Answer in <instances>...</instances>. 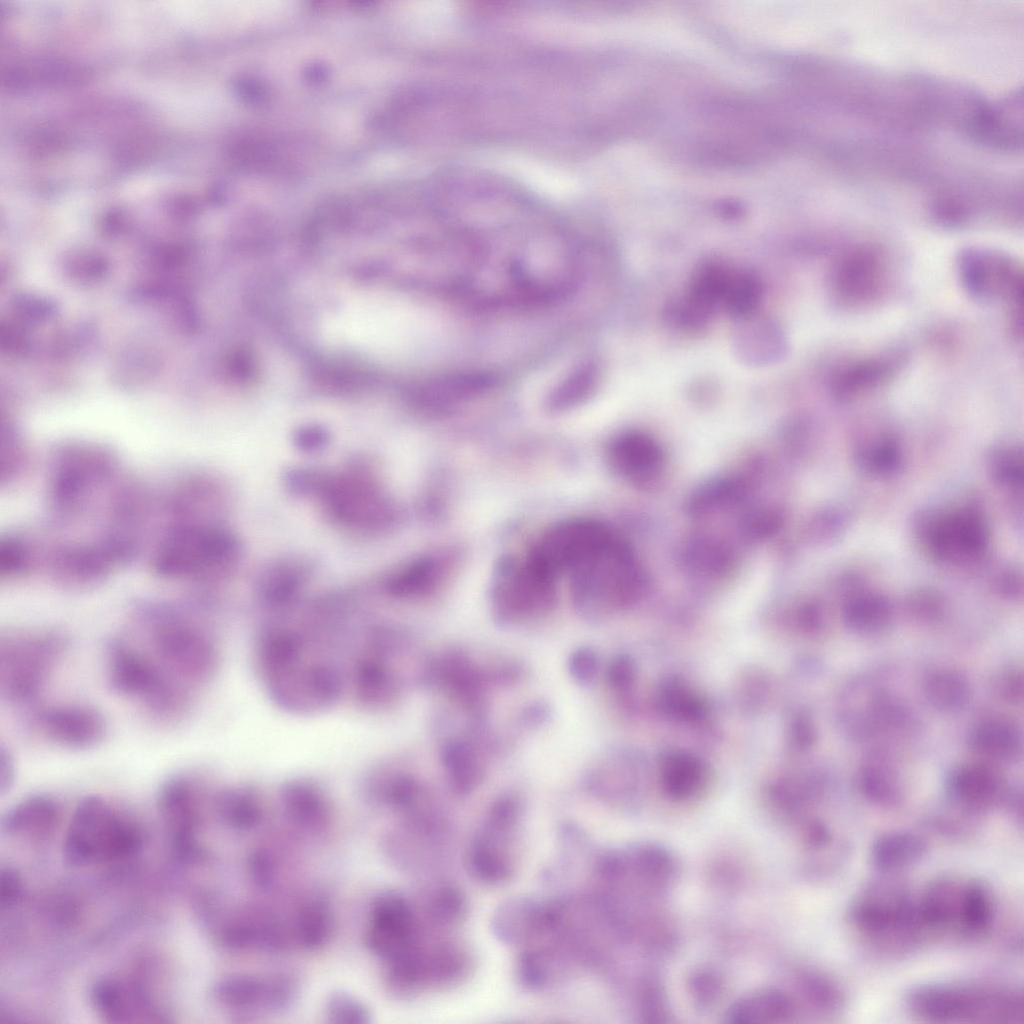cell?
<instances>
[{"mask_svg":"<svg viewBox=\"0 0 1024 1024\" xmlns=\"http://www.w3.org/2000/svg\"><path fill=\"white\" fill-rule=\"evenodd\" d=\"M292 493L314 498L334 524L362 535L392 528L397 510L376 468L358 459L337 472L295 469L288 477Z\"/></svg>","mask_w":1024,"mask_h":1024,"instance_id":"6da1fadb","label":"cell"},{"mask_svg":"<svg viewBox=\"0 0 1024 1024\" xmlns=\"http://www.w3.org/2000/svg\"><path fill=\"white\" fill-rule=\"evenodd\" d=\"M905 1004L912 1015L937 1023H1016L1024 1014L1022 992L986 983L919 985Z\"/></svg>","mask_w":1024,"mask_h":1024,"instance_id":"7a4b0ae2","label":"cell"},{"mask_svg":"<svg viewBox=\"0 0 1024 1024\" xmlns=\"http://www.w3.org/2000/svg\"><path fill=\"white\" fill-rule=\"evenodd\" d=\"M856 933L874 947L902 952L922 938L916 914V895L902 880L882 878L866 884L848 909Z\"/></svg>","mask_w":1024,"mask_h":1024,"instance_id":"3957f363","label":"cell"},{"mask_svg":"<svg viewBox=\"0 0 1024 1024\" xmlns=\"http://www.w3.org/2000/svg\"><path fill=\"white\" fill-rule=\"evenodd\" d=\"M568 574L575 605L584 613L608 605H629L645 586L634 552L614 531Z\"/></svg>","mask_w":1024,"mask_h":1024,"instance_id":"277c9868","label":"cell"},{"mask_svg":"<svg viewBox=\"0 0 1024 1024\" xmlns=\"http://www.w3.org/2000/svg\"><path fill=\"white\" fill-rule=\"evenodd\" d=\"M141 834L128 818L115 811L101 796L88 795L77 805L63 846L66 863L83 866L108 862L134 854Z\"/></svg>","mask_w":1024,"mask_h":1024,"instance_id":"5b68a950","label":"cell"},{"mask_svg":"<svg viewBox=\"0 0 1024 1024\" xmlns=\"http://www.w3.org/2000/svg\"><path fill=\"white\" fill-rule=\"evenodd\" d=\"M107 680L119 695L139 701L154 717L179 716L188 704L183 684L160 665L121 640L106 650Z\"/></svg>","mask_w":1024,"mask_h":1024,"instance_id":"8992f818","label":"cell"},{"mask_svg":"<svg viewBox=\"0 0 1024 1024\" xmlns=\"http://www.w3.org/2000/svg\"><path fill=\"white\" fill-rule=\"evenodd\" d=\"M239 556L240 544L230 531L214 524H193L176 529L164 540L154 567L168 578H213L232 570Z\"/></svg>","mask_w":1024,"mask_h":1024,"instance_id":"52a82bcc","label":"cell"},{"mask_svg":"<svg viewBox=\"0 0 1024 1024\" xmlns=\"http://www.w3.org/2000/svg\"><path fill=\"white\" fill-rule=\"evenodd\" d=\"M64 647V638L51 631H16L1 636V697L16 705L35 700Z\"/></svg>","mask_w":1024,"mask_h":1024,"instance_id":"ba28073f","label":"cell"},{"mask_svg":"<svg viewBox=\"0 0 1024 1024\" xmlns=\"http://www.w3.org/2000/svg\"><path fill=\"white\" fill-rule=\"evenodd\" d=\"M149 643L157 663L182 684L206 681L215 667V650L207 635L188 619L157 613L149 621Z\"/></svg>","mask_w":1024,"mask_h":1024,"instance_id":"9c48e42d","label":"cell"},{"mask_svg":"<svg viewBox=\"0 0 1024 1024\" xmlns=\"http://www.w3.org/2000/svg\"><path fill=\"white\" fill-rule=\"evenodd\" d=\"M555 582L528 556L507 563L500 570L493 590L497 619L511 623L548 612L555 601Z\"/></svg>","mask_w":1024,"mask_h":1024,"instance_id":"30bf717a","label":"cell"},{"mask_svg":"<svg viewBox=\"0 0 1024 1024\" xmlns=\"http://www.w3.org/2000/svg\"><path fill=\"white\" fill-rule=\"evenodd\" d=\"M33 724L42 737L71 750L98 746L108 730L103 714L82 704L41 707L33 715Z\"/></svg>","mask_w":1024,"mask_h":1024,"instance_id":"8fae6325","label":"cell"},{"mask_svg":"<svg viewBox=\"0 0 1024 1024\" xmlns=\"http://www.w3.org/2000/svg\"><path fill=\"white\" fill-rule=\"evenodd\" d=\"M968 879L943 876L930 881L916 895V914L923 936L963 939V917Z\"/></svg>","mask_w":1024,"mask_h":1024,"instance_id":"7c38bea8","label":"cell"},{"mask_svg":"<svg viewBox=\"0 0 1024 1024\" xmlns=\"http://www.w3.org/2000/svg\"><path fill=\"white\" fill-rule=\"evenodd\" d=\"M413 932L412 911L403 897L387 892L376 898L367 931L373 952L393 960L410 951Z\"/></svg>","mask_w":1024,"mask_h":1024,"instance_id":"4fadbf2b","label":"cell"},{"mask_svg":"<svg viewBox=\"0 0 1024 1024\" xmlns=\"http://www.w3.org/2000/svg\"><path fill=\"white\" fill-rule=\"evenodd\" d=\"M961 279L966 289L977 298L1006 295L1021 299V277L1016 265L993 252L968 250L959 260Z\"/></svg>","mask_w":1024,"mask_h":1024,"instance_id":"5bb4252c","label":"cell"},{"mask_svg":"<svg viewBox=\"0 0 1024 1024\" xmlns=\"http://www.w3.org/2000/svg\"><path fill=\"white\" fill-rule=\"evenodd\" d=\"M923 536L928 549L939 558H951L955 554L976 556L987 543L982 519L967 510L932 519Z\"/></svg>","mask_w":1024,"mask_h":1024,"instance_id":"9a60e30c","label":"cell"},{"mask_svg":"<svg viewBox=\"0 0 1024 1024\" xmlns=\"http://www.w3.org/2000/svg\"><path fill=\"white\" fill-rule=\"evenodd\" d=\"M158 807L176 836L179 853L186 857L194 856L197 852L193 836L198 821V806L191 779L183 774L168 778L159 789Z\"/></svg>","mask_w":1024,"mask_h":1024,"instance_id":"2e32d148","label":"cell"},{"mask_svg":"<svg viewBox=\"0 0 1024 1024\" xmlns=\"http://www.w3.org/2000/svg\"><path fill=\"white\" fill-rule=\"evenodd\" d=\"M292 983L284 977H230L215 988V998L234 1009H275L292 997Z\"/></svg>","mask_w":1024,"mask_h":1024,"instance_id":"e0dca14e","label":"cell"},{"mask_svg":"<svg viewBox=\"0 0 1024 1024\" xmlns=\"http://www.w3.org/2000/svg\"><path fill=\"white\" fill-rule=\"evenodd\" d=\"M608 457L616 472L634 482L653 479L663 465L662 450L650 436L641 432L624 433L614 439Z\"/></svg>","mask_w":1024,"mask_h":1024,"instance_id":"ac0fdd59","label":"cell"},{"mask_svg":"<svg viewBox=\"0 0 1024 1024\" xmlns=\"http://www.w3.org/2000/svg\"><path fill=\"white\" fill-rule=\"evenodd\" d=\"M738 321L740 326L735 337V348L745 363L765 366L784 355L785 338L774 321L757 316L756 313Z\"/></svg>","mask_w":1024,"mask_h":1024,"instance_id":"d6986e66","label":"cell"},{"mask_svg":"<svg viewBox=\"0 0 1024 1024\" xmlns=\"http://www.w3.org/2000/svg\"><path fill=\"white\" fill-rule=\"evenodd\" d=\"M927 850L926 840L914 832L887 831L872 842L870 861L877 870L893 874L917 865Z\"/></svg>","mask_w":1024,"mask_h":1024,"instance_id":"ffe728a7","label":"cell"},{"mask_svg":"<svg viewBox=\"0 0 1024 1024\" xmlns=\"http://www.w3.org/2000/svg\"><path fill=\"white\" fill-rule=\"evenodd\" d=\"M882 276V263L878 253L868 248L850 254L837 271L835 286L840 298L846 302H862L877 290Z\"/></svg>","mask_w":1024,"mask_h":1024,"instance_id":"44dd1931","label":"cell"},{"mask_svg":"<svg viewBox=\"0 0 1024 1024\" xmlns=\"http://www.w3.org/2000/svg\"><path fill=\"white\" fill-rule=\"evenodd\" d=\"M59 815V805L52 797L33 795L17 803L5 814L1 828L13 836H45L54 829Z\"/></svg>","mask_w":1024,"mask_h":1024,"instance_id":"7402d4cb","label":"cell"},{"mask_svg":"<svg viewBox=\"0 0 1024 1024\" xmlns=\"http://www.w3.org/2000/svg\"><path fill=\"white\" fill-rule=\"evenodd\" d=\"M707 771L702 761L692 754H669L661 768V784L667 796L685 800L696 795L705 785Z\"/></svg>","mask_w":1024,"mask_h":1024,"instance_id":"603a6c76","label":"cell"},{"mask_svg":"<svg viewBox=\"0 0 1024 1024\" xmlns=\"http://www.w3.org/2000/svg\"><path fill=\"white\" fill-rule=\"evenodd\" d=\"M97 1011L113 1022L129 1021L130 1017L152 1016L143 996L116 980H102L92 990Z\"/></svg>","mask_w":1024,"mask_h":1024,"instance_id":"cb8c5ba5","label":"cell"},{"mask_svg":"<svg viewBox=\"0 0 1024 1024\" xmlns=\"http://www.w3.org/2000/svg\"><path fill=\"white\" fill-rule=\"evenodd\" d=\"M443 574V564L435 557H421L406 563L389 574L384 582L387 593L410 598L429 592Z\"/></svg>","mask_w":1024,"mask_h":1024,"instance_id":"d4e9b609","label":"cell"},{"mask_svg":"<svg viewBox=\"0 0 1024 1024\" xmlns=\"http://www.w3.org/2000/svg\"><path fill=\"white\" fill-rule=\"evenodd\" d=\"M310 571L299 560L285 559L265 568L257 578L260 596L268 602L283 603L293 599L303 588Z\"/></svg>","mask_w":1024,"mask_h":1024,"instance_id":"484cf974","label":"cell"},{"mask_svg":"<svg viewBox=\"0 0 1024 1024\" xmlns=\"http://www.w3.org/2000/svg\"><path fill=\"white\" fill-rule=\"evenodd\" d=\"M794 1004L784 992L765 989L734 1003L728 1018L734 1023H761L781 1021L793 1014Z\"/></svg>","mask_w":1024,"mask_h":1024,"instance_id":"4316f807","label":"cell"},{"mask_svg":"<svg viewBox=\"0 0 1024 1024\" xmlns=\"http://www.w3.org/2000/svg\"><path fill=\"white\" fill-rule=\"evenodd\" d=\"M951 791L961 804L980 809L996 801L999 795V782L988 768L968 765L959 769L952 777Z\"/></svg>","mask_w":1024,"mask_h":1024,"instance_id":"83f0119b","label":"cell"},{"mask_svg":"<svg viewBox=\"0 0 1024 1024\" xmlns=\"http://www.w3.org/2000/svg\"><path fill=\"white\" fill-rule=\"evenodd\" d=\"M442 762L455 792L467 794L477 786L481 778V766L475 751L467 742H448L442 750Z\"/></svg>","mask_w":1024,"mask_h":1024,"instance_id":"f1b7e54d","label":"cell"},{"mask_svg":"<svg viewBox=\"0 0 1024 1024\" xmlns=\"http://www.w3.org/2000/svg\"><path fill=\"white\" fill-rule=\"evenodd\" d=\"M763 295L761 278L746 268L733 269L722 309L736 320L756 313Z\"/></svg>","mask_w":1024,"mask_h":1024,"instance_id":"f546056e","label":"cell"},{"mask_svg":"<svg viewBox=\"0 0 1024 1024\" xmlns=\"http://www.w3.org/2000/svg\"><path fill=\"white\" fill-rule=\"evenodd\" d=\"M924 693L933 707L951 712L963 708L968 703L971 690L967 679L960 673L939 670L926 678Z\"/></svg>","mask_w":1024,"mask_h":1024,"instance_id":"4dcf8cb0","label":"cell"},{"mask_svg":"<svg viewBox=\"0 0 1024 1024\" xmlns=\"http://www.w3.org/2000/svg\"><path fill=\"white\" fill-rule=\"evenodd\" d=\"M973 743L985 755L1008 759L1019 751L1021 738L1013 724L1005 720L994 719L977 727L973 734Z\"/></svg>","mask_w":1024,"mask_h":1024,"instance_id":"1f68e13d","label":"cell"},{"mask_svg":"<svg viewBox=\"0 0 1024 1024\" xmlns=\"http://www.w3.org/2000/svg\"><path fill=\"white\" fill-rule=\"evenodd\" d=\"M800 989L807 1001L820 1012L838 1013L846 1006L847 996L842 986L823 972H805L800 978Z\"/></svg>","mask_w":1024,"mask_h":1024,"instance_id":"d6a6232c","label":"cell"},{"mask_svg":"<svg viewBox=\"0 0 1024 1024\" xmlns=\"http://www.w3.org/2000/svg\"><path fill=\"white\" fill-rule=\"evenodd\" d=\"M891 615L889 603L880 596L864 595L850 601L844 610L846 625L857 632H873L884 627Z\"/></svg>","mask_w":1024,"mask_h":1024,"instance_id":"836d02e7","label":"cell"},{"mask_svg":"<svg viewBox=\"0 0 1024 1024\" xmlns=\"http://www.w3.org/2000/svg\"><path fill=\"white\" fill-rule=\"evenodd\" d=\"M892 369L886 360L872 359L857 363L841 373L834 382V393L849 398L884 380Z\"/></svg>","mask_w":1024,"mask_h":1024,"instance_id":"e575fe53","label":"cell"},{"mask_svg":"<svg viewBox=\"0 0 1024 1024\" xmlns=\"http://www.w3.org/2000/svg\"><path fill=\"white\" fill-rule=\"evenodd\" d=\"M659 704L666 714L682 721H695L705 713L702 700L677 680H669L662 686Z\"/></svg>","mask_w":1024,"mask_h":1024,"instance_id":"d590c367","label":"cell"},{"mask_svg":"<svg viewBox=\"0 0 1024 1024\" xmlns=\"http://www.w3.org/2000/svg\"><path fill=\"white\" fill-rule=\"evenodd\" d=\"M331 917L326 904L319 900L307 902L299 911L296 935L305 947H316L325 942L330 933Z\"/></svg>","mask_w":1024,"mask_h":1024,"instance_id":"8d00e7d4","label":"cell"},{"mask_svg":"<svg viewBox=\"0 0 1024 1024\" xmlns=\"http://www.w3.org/2000/svg\"><path fill=\"white\" fill-rule=\"evenodd\" d=\"M859 787L868 800L881 806H895L902 799L896 779L884 767H864L859 776Z\"/></svg>","mask_w":1024,"mask_h":1024,"instance_id":"74e56055","label":"cell"},{"mask_svg":"<svg viewBox=\"0 0 1024 1024\" xmlns=\"http://www.w3.org/2000/svg\"><path fill=\"white\" fill-rule=\"evenodd\" d=\"M218 804L221 816L234 827L245 829L258 822V809L246 795L228 792L220 797Z\"/></svg>","mask_w":1024,"mask_h":1024,"instance_id":"f35d334b","label":"cell"},{"mask_svg":"<svg viewBox=\"0 0 1024 1024\" xmlns=\"http://www.w3.org/2000/svg\"><path fill=\"white\" fill-rule=\"evenodd\" d=\"M599 661L590 647L577 648L569 657L568 669L574 680L582 685L591 684L598 673Z\"/></svg>","mask_w":1024,"mask_h":1024,"instance_id":"ab89813d","label":"cell"},{"mask_svg":"<svg viewBox=\"0 0 1024 1024\" xmlns=\"http://www.w3.org/2000/svg\"><path fill=\"white\" fill-rule=\"evenodd\" d=\"M327 1015L333 1022L362 1023L367 1021L368 1013L354 998L336 994L328 1002Z\"/></svg>","mask_w":1024,"mask_h":1024,"instance_id":"60d3db41","label":"cell"},{"mask_svg":"<svg viewBox=\"0 0 1024 1024\" xmlns=\"http://www.w3.org/2000/svg\"><path fill=\"white\" fill-rule=\"evenodd\" d=\"M860 462L868 470L889 471L898 462V452L893 443L884 442L862 452Z\"/></svg>","mask_w":1024,"mask_h":1024,"instance_id":"b9f144b4","label":"cell"},{"mask_svg":"<svg viewBox=\"0 0 1024 1024\" xmlns=\"http://www.w3.org/2000/svg\"><path fill=\"white\" fill-rule=\"evenodd\" d=\"M993 471L998 479L1008 484H1017L1022 479L1021 457L1015 450H1005L996 455Z\"/></svg>","mask_w":1024,"mask_h":1024,"instance_id":"7bdbcfd3","label":"cell"},{"mask_svg":"<svg viewBox=\"0 0 1024 1024\" xmlns=\"http://www.w3.org/2000/svg\"><path fill=\"white\" fill-rule=\"evenodd\" d=\"M253 882L262 889L270 887L274 879L273 859L264 851L255 852L249 862Z\"/></svg>","mask_w":1024,"mask_h":1024,"instance_id":"ee69618b","label":"cell"},{"mask_svg":"<svg viewBox=\"0 0 1024 1024\" xmlns=\"http://www.w3.org/2000/svg\"><path fill=\"white\" fill-rule=\"evenodd\" d=\"M0 904L2 908L15 905L21 897V880L15 870L3 868L0 875Z\"/></svg>","mask_w":1024,"mask_h":1024,"instance_id":"f6af8a7d","label":"cell"},{"mask_svg":"<svg viewBox=\"0 0 1024 1024\" xmlns=\"http://www.w3.org/2000/svg\"><path fill=\"white\" fill-rule=\"evenodd\" d=\"M692 991L700 1001L709 1004L720 993L719 980L710 973H700L693 978Z\"/></svg>","mask_w":1024,"mask_h":1024,"instance_id":"bcb514c9","label":"cell"},{"mask_svg":"<svg viewBox=\"0 0 1024 1024\" xmlns=\"http://www.w3.org/2000/svg\"><path fill=\"white\" fill-rule=\"evenodd\" d=\"M608 675L610 683L617 690H624L633 681V666L627 658L618 657L611 663Z\"/></svg>","mask_w":1024,"mask_h":1024,"instance_id":"7dc6e473","label":"cell"},{"mask_svg":"<svg viewBox=\"0 0 1024 1024\" xmlns=\"http://www.w3.org/2000/svg\"><path fill=\"white\" fill-rule=\"evenodd\" d=\"M16 776L14 757L3 744L0 747V794L4 795L11 789Z\"/></svg>","mask_w":1024,"mask_h":1024,"instance_id":"c3c4849f","label":"cell"},{"mask_svg":"<svg viewBox=\"0 0 1024 1024\" xmlns=\"http://www.w3.org/2000/svg\"><path fill=\"white\" fill-rule=\"evenodd\" d=\"M816 732L809 716L802 714L795 721L794 737L800 747H809L815 740Z\"/></svg>","mask_w":1024,"mask_h":1024,"instance_id":"681fc988","label":"cell"},{"mask_svg":"<svg viewBox=\"0 0 1024 1024\" xmlns=\"http://www.w3.org/2000/svg\"><path fill=\"white\" fill-rule=\"evenodd\" d=\"M297 446L306 451H316L325 447L327 436L322 430H305L298 434Z\"/></svg>","mask_w":1024,"mask_h":1024,"instance_id":"f907efd6","label":"cell"},{"mask_svg":"<svg viewBox=\"0 0 1024 1024\" xmlns=\"http://www.w3.org/2000/svg\"><path fill=\"white\" fill-rule=\"evenodd\" d=\"M1003 693L1007 699L1013 702L1021 701L1023 681L1021 674L1010 673L1003 681Z\"/></svg>","mask_w":1024,"mask_h":1024,"instance_id":"816d5d0a","label":"cell"}]
</instances>
